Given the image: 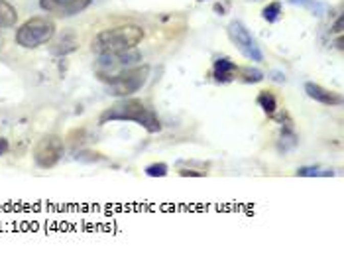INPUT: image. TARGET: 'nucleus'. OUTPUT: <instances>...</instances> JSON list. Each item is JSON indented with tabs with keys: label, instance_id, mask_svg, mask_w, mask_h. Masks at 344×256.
<instances>
[{
	"label": "nucleus",
	"instance_id": "obj_26",
	"mask_svg": "<svg viewBox=\"0 0 344 256\" xmlns=\"http://www.w3.org/2000/svg\"><path fill=\"white\" fill-rule=\"evenodd\" d=\"M199 2H204V0H199Z\"/></svg>",
	"mask_w": 344,
	"mask_h": 256
},
{
	"label": "nucleus",
	"instance_id": "obj_23",
	"mask_svg": "<svg viewBox=\"0 0 344 256\" xmlns=\"http://www.w3.org/2000/svg\"><path fill=\"white\" fill-rule=\"evenodd\" d=\"M6 152H8V140L0 136V156H4Z\"/></svg>",
	"mask_w": 344,
	"mask_h": 256
},
{
	"label": "nucleus",
	"instance_id": "obj_19",
	"mask_svg": "<svg viewBox=\"0 0 344 256\" xmlns=\"http://www.w3.org/2000/svg\"><path fill=\"white\" fill-rule=\"evenodd\" d=\"M77 160H79V162H89V164H93V162H102L104 156H102L101 152H95V150H83V152L77 154Z\"/></svg>",
	"mask_w": 344,
	"mask_h": 256
},
{
	"label": "nucleus",
	"instance_id": "obj_4",
	"mask_svg": "<svg viewBox=\"0 0 344 256\" xmlns=\"http://www.w3.org/2000/svg\"><path fill=\"white\" fill-rule=\"evenodd\" d=\"M150 75V67L148 65H134V67H128L124 71H118L114 75L104 77L102 83L108 85L110 95L114 97H130L132 93L140 91Z\"/></svg>",
	"mask_w": 344,
	"mask_h": 256
},
{
	"label": "nucleus",
	"instance_id": "obj_13",
	"mask_svg": "<svg viewBox=\"0 0 344 256\" xmlns=\"http://www.w3.org/2000/svg\"><path fill=\"white\" fill-rule=\"evenodd\" d=\"M258 104H260V109L266 113V115L273 116L276 115V111H278V99H276V95L271 93V91H260V95H258Z\"/></svg>",
	"mask_w": 344,
	"mask_h": 256
},
{
	"label": "nucleus",
	"instance_id": "obj_3",
	"mask_svg": "<svg viewBox=\"0 0 344 256\" xmlns=\"http://www.w3.org/2000/svg\"><path fill=\"white\" fill-rule=\"evenodd\" d=\"M55 36V24L45 16H34L26 20L16 32V44L26 50H34L43 44H50Z\"/></svg>",
	"mask_w": 344,
	"mask_h": 256
},
{
	"label": "nucleus",
	"instance_id": "obj_16",
	"mask_svg": "<svg viewBox=\"0 0 344 256\" xmlns=\"http://www.w3.org/2000/svg\"><path fill=\"white\" fill-rule=\"evenodd\" d=\"M238 75L242 77L244 83H260L264 79V73L256 67H242V69H238Z\"/></svg>",
	"mask_w": 344,
	"mask_h": 256
},
{
	"label": "nucleus",
	"instance_id": "obj_15",
	"mask_svg": "<svg viewBox=\"0 0 344 256\" xmlns=\"http://www.w3.org/2000/svg\"><path fill=\"white\" fill-rule=\"evenodd\" d=\"M297 146V134L293 132V128L287 126L283 132H281V142H280V150L283 152H287V150H291Z\"/></svg>",
	"mask_w": 344,
	"mask_h": 256
},
{
	"label": "nucleus",
	"instance_id": "obj_9",
	"mask_svg": "<svg viewBox=\"0 0 344 256\" xmlns=\"http://www.w3.org/2000/svg\"><path fill=\"white\" fill-rule=\"evenodd\" d=\"M305 93L313 99V101L320 102V104H329V106H334V104H340L342 102V97L334 91L325 89L323 85H317V83H307L305 85Z\"/></svg>",
	"mask_w": 344,
	"mask_h": 256
},
{
	"label": "nucleus",
	"instance_id": "obj_17",
	"mask_svg": "<svg viewBox=\"0 0 344 256\" xmlns=\"http://www.w3.org/2000/svg\"><path fill=\"white\" fill-rule=\"evenodd\" d=\"M144 172H146L148 178H166L169 167H167V164H162V162H159V164H150Z\"/></svg>",
	"mask_w": 344,
	"mask_h": 256
},
{
	"label": "nucleus",
	"instance_id": "obj_11",
	"mask_svg": "<svg viewBox=\"0 0 344 256\" xmlns=\"http://www.w3.org/2000/svg\"><path fill=\"white\" fill-rule=\"evenodd\" d=\"M75 50H77V39L73 32H65L63 36L51 46V51L55 55H65V53H71V51Z\"/></svg>",
	"mask_w": 344,
	"mask_h": 256
},
{
	"label": "nucleus",
	"instance_id": "obj_12",
	"mask_svg": "<svg viewBox=\"0 0 344 256\" xmlns=\"http://www.w3.org/2000/svg\"><path fill=\"white\" fill-rule=\"evenodd\" d=\"M18 20V10L14 8L10 2L0 0V30L4 28H12Z\"/></svg>",
	"mask_w": 344,
	"mask_h": 256
},
{
	"label": "nucleus",
	"instance_id": "obj_6",
	"mask_svg": "<svg viewBox=\"0 0 344 256\" xmlns=\"http://www.w3.org/2000/svg\"><path fill=\"white\" fill-rule=\"evenodd\" d=\"M63 138L57 134H45L39 138L36 148H34V162L43 169H50V167L59 164V160L63 158Z\"/></svg>",
	"mask_w": 344,
	"mask_h": 256
},
{
	"label": "nucleus",
	"instance_id": "obj_7",
	"mask_svg": "<svg viewBox=\"0 0 344 256\" xmlns=\"http://www.w3.org/2000/svg\"><path fill=\"white\" fill-rule=\"evenodd\" d=\"M228 36L232 39V44L238 48V51L242 53L244 57H248L250 61H264V53L260 50L258 41L254 39V36L248 32V28L242 22H230L228 24Z\"/></svg>",
	"mask_w": 344,
	"mask_h": 256
},
{
	"label": "nucleus",
	"instance_id": "obj_1",
	"mask_svg": "<svg viewBox=\"0 0 344 256\" xmlns=\"http://www.w3.org/2000/svg\"><path fill=\"white\" fill-rule=\"evenodd\" d=\"M112 120H122V122H136L142 128H146L150 134L153 132H159L162 130V122L157 115L153 113L152 109H148L140 99H122L116 104L108 106L102 111V115L99 116V122L106 124V122H112Z\"/></svg>",
	"mask_w": 344,
	"mask_h": 256
},
{
	"label": "nucleus",
	"instance_id": "obj_18",
	"mask_svg": "<svg viewBox=\"0 0 344 256\" xmlns=\"http://www.w3.org/2000/svg\"><path fill=\"white\" fill-rule=\"evenodd\" d=\"M280 14H281V4H280V2H271V4H268V6L262 10L264 20H268V22H276V20L280 18Z\"/></svg>",
	"mask_w": 344,
	"mask_h": 256
},
{
	"label": "nucleus",
	"instance_id": "obj_8",
	"mask_svg": "<svg viewBox=\"0 0 344 256\" xmlns=\"http://www.w3.org/2000/svg\"><path fill=\"white\" fill-rule=\"evenodd\" d=\"M93 0H39L41 10L53 14L57 18H71L75 14L87 10Z\"/></svg>",
	"mask_w": 344,
	"mask_h": 256
},
{
	"label": "nucleus",
	"instance_id": "obj_20",
	"mask_svg": "<svg viewBox=\"0 0 344 256\" xmlns=\"http://www.w3.org/2000/svg\"><path fill=\"white\" fill-rule=\"evenodd\" d=\"M179 176H181V178H204V172H197V169H181Z\"/></svg>",
	"mask_w": 344,
	"mask_h": 256
},
{
	"label": "nucleus",
	"instance_id": "obj_2",
	"mask_svg": "<svg viewBox=\"0 0 344 256\" xmlns=\"http://www.w3.org/2000/svg\"><path fill=\"white\" fill-rule=\"evenodd\" d=\"M144 39V30L140 26L126 24L108 28L99 32L93 39V51L95 53H114V51H124L136 48Z\"/></svg>",
	"mask_w": 344,
	"mask_h": 256
},
{
	"label": "nucleus",
	"instance_id": "obj_22",
	"mask_svg": "<svg viewBox=\"0 0 344 256\" xmlns=\"http://www.w3.org/2000/svg\"><path fill=\"white\" fill-rule=\"evenodd\" d=\"M331 32H332V34H342V16H340V18L334 22V26L331 28Z\"/></svg>",
	"mask_w": 344,
	"mask_h": 256
},
{
	"label": "nucleus",
	"instance_id": "obj_5",
	"mask_svg": "<svg viewBox=\"0 0 344 256\" xmlns=\"http://www.w3.org/2000/svg\"><path fill=\"white\" fill-rule=\"evenodd\" d=\"M142 61L140 51H136V48L124 51H114V53H99V61H97V77L104 79L124 71L128 67H134Z\"/></svg>",
	"mask_w": 344,
	"mask_h": 256
},
{
	"label": "nucleus",
	"instance_id": "obj_21",
	"mask_svg": "<svg viewBox=\"0 0 344 256\" xmlns=\"http://www.w3.org/2000/svg\"><path fill=\"white\" fill-rule=\"evenodd\" d=\"M291 4H297V6H305V8H317V2L313 0H289Z\"/></svg>",
	"mask_w": 344,
	"mask_h": 256
},
{
	"label": "nucleus",
	"instance_id": "obj_10",
	"mask_svg": "<svg viewBox=\"0 0 344 256\" xmlns=\"http://www.w3.org/2000/svg\"><path fill=\"white\" fill-rule=\"evenodd\" d=\"M213 77L217 79L218 83H230L238 77V65L234 61H230L228 57H220L215 61L213 67Z\"/></svg>",
	"mask_w": 344,
	"mask_h": 256
},
{
	"label": "nucleus",
	"instance_id": "obj_25",
	"mask_svg": "<svg viewBox=\"0 0 344 256\" xmlns=\"http://www.w3.org/2000/svg\"><path fill=\"white\" fill-rule=\"evenodd\" d=\"M2 44H4V39H2V36H0V48H2Z\"/></svg>",
	"mask_w": 344,
	"mask_h": 256
},
{
	"label": "nucleus",
	"instance_id": "obj_14",
	"mask_svg": "<svg viewBox=\"0 0 344 256\" xmlns=\"http://www.w3.org/2000/svg\"><path fill=\"white\" fill-rule=\"evenodd\" d=\"M297 176L301 178H319V176H332V169H327V167L320 166H303L297 169Z\"/></svg>",
	"mask_w": 344,
	"mask_h": 256
},
{
	"label": "nucleus",
	"instance_id": "obj_24",
	"mask_svg": "<svg viewBox=\"0 0 344 256\" xmlns=\"http://www.w3.org/2000/svg\"><path fill=\"white\" fill-rule=\"evenodd\" d=\"M336 48L342 51L344 50V38H342V34H338V38H336Z\"/></svg>",
	"mask_w": 344,
	"mask_h": 256
}]
</instances>
